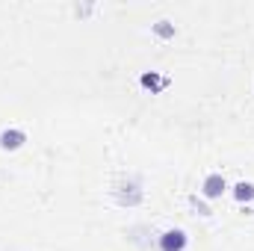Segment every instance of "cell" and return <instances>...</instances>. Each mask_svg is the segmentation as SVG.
Masks as SVG:
<instances>
[{
	"label": "cell",
	"mask_w": 254,
	"mask_h": 251,
	"mask_svg": "<svg viewBox=\"0 0 254 251\" xmlns=\"http://www.w3.org/2000/svg\"><path fill=\"white\" fill-rule=\"evenodd\" d=\"M184 249H187V234H184L181 228L166 231V234L160 237V251H184Z\"/></svg>",
	"instance_id": "obj_1"
},
{
	"label": "cell",
	"mask_w": 254,
	"mask_h": 251,
	"mask_svg": "<svg viewBox=\"0 0 254 251\" xmlns=\"http://www.w3.org/2000/svg\"><path fill=\"white\" fill-rule=\"evenodd\" d=\"M225 189H228V184H225V178H222V175H207L201 192H204V198H222V192H225Z\"/></svg>",
	"instance_id": "obj_2"
},
{
	"label": "cell",
	"mask_w": 254,
	"mask_h": 251,
	"mask_svg": "<svg viewBox=\"0 0 254 251\" xmlns=\"http://www.w3.org/2000/svg\"><path fill=\"white\" fill-rule=\"evenodd\" d=\"M27 142V133L24 130H3L0 133V148L3 151H15V148H21Z\"/></svg>",
	"instance_id": "obj_3"
},
{
	"label": "cell",
	"mask_w": 254,
	"mask_h": 251,
	"mask_svg": "<svg viewBox=\"0 0 254 251\" xmlns=\"http://www.w3.org/2000/svg\"><path fill=\"white\" fill-rule=\"evenodd\" d=\"M234 195H237V201H252L254 184H237V187H234Z\"/></svg>",
	"instance_id": "obj_4"
},
{
	"label": "cell",
	"mask_w": 254,
	"mask_h": 251,
	"mask_svg": "<svg viewBox=\"0 0 254 251\" xmlns=\"http://www.w3.org/2000/svg\"><path fill=\"white\" fill-rule=\"evenodd\" d=\"M142 86L157 89V86H166V80H157V74H142Z\"/></svg>",
	"instance_id": "obj_5"
},
{
	"label": "cell",
	"mask_w": 254,
	"mask_h": 251,
	"mask_svg": "<svg viewBox=\"0 0 254 251\" xmlns=\"http://www.w3.org/2000/svg\"><path fill=\"white\" fill-rule=\"evenodd\" d=\"M157 33H160V36H172V33H175V27H172L169 21H160V24H157Z\"/></svg>",
	"instance_id": "obj_6"
}]
</instances>
